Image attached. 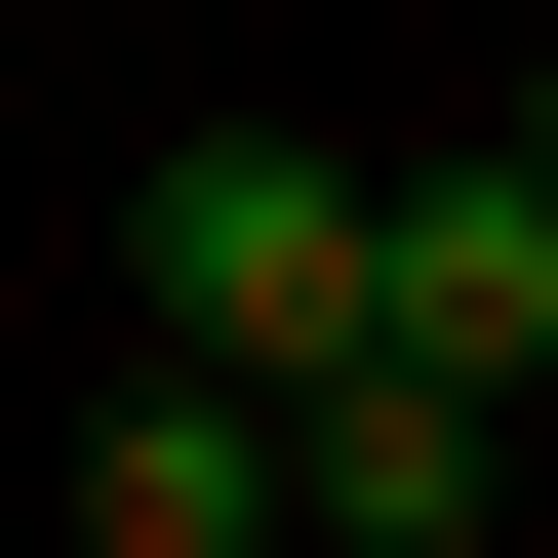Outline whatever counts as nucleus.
Here are the masks:
<instances>
[{
  "label": "nucleus",
  "mask_w": 558,
  "mask_h": 558,
  "mask_svg": "<svg viewBox=\"0 0 558 558\" xmlns=\"http://www.w3.org/2000/svg\"><path fill=\"white\" fill-rule=\"evenodd\" d=\"M399 319H360V160H319V120H199L160 199H120V399H360Z\"/></svg>",
  "instance_id": "f257e3e1"
},
{
  "label": "nucleus",
  "mask_w": 558,
  "mask_h": 558,
  "mask_svg": "<svg viewBox=\"0 0 558 558\" xmlns=\"http://www.w3.org/2000/svg\"><path fill=\"white\" fill-rule=\"evenodd\" d=\"M360 319H399L439 399L558 439V160H360Z\"/></svg>",
  "instance_id": "f03ea898"
},
{
  "label": "nucleus",
  "mask_w": 558,
  "mask_h": 558,
  "mask_svg": "<svg viewBox=\"0 0 558 558\" xmlns=\"http://www.w3.org/2000/svg\"><path fill=\"white\" fill-rule=\"evenodd\" d=\"M478 519H519V399H439V360L279 399V558H478Z\"/></svg>",
  "instance_id": "7ed1b4c3"
},
{
  "label": "nucleus",
  "mask_w": 558,
  "mask_h": 558,
  "mask_svg": "<svg viewBox=\"0 0 558 558\" xmlns=\"http://www.w3.org/2000/svg\"><path fill=\"white\" fill-rule=\"evenodd\" d=\"M81 558H279V439L240 399H81Z\"/></svg>",
  "instance_id": "20e7f679"
},
{
  "label": "nucleus",
  "mask_w": 558,
  "mask_h": 558,
  "mask_svg": "<svg viewBox=\"0 0 558 558\" xmlns=\"http://www.w3.org/2000/svg\"><path fill=\"white\" fill-rule=\"evenodd\" d=\"M519 160H558V81H519Z\"/></svg>",
  "instance_id": "39448f33"
}]
</instances>
